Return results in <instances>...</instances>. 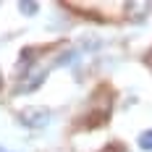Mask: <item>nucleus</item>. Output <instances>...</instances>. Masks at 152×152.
Instances as JSON below:
<instances>
[{
    "label": "nucleus",
    "instance_id": "obj_1",
    "mask_svg": "<svg viewBox=\"0 0 152 152\" xmlns=\"http://www.w3.org/2000/svg\"><path fill=\"white\" fill-rule=\"evenodd\" d=\"M50 121V113L47 110H24L21 113V123L24 126H31V129H39V126H45V123Z\"/></svg>",
    "mask_w": 152,
    "mask_h": 152
},
{
    "label": "nucleus",
    "instance_id": "obj_2",
    "mask_svg": "<svg viewBox=\"0 0 152 152\" xmlns=\"http://www.w3.org/2000/svg\"><path fill=\"white\" fill-rule=\"evenodd\" d=\"M45 76H47L45 71H39V74L29 76V79H26V84H18V87H16V94H21V92H34L39 84H42V81H45Z\"/></svg>",
    "mask_w": 152,
    "mask_h": 152
},
{
    "label": "nucleus",
    "instance_id": "obj_3",
    "mask_svg": "<svg viewBox=\"0 0 152 152\" xmlns=\"http://www.w3.org/2000/svg\"><path fill=\"white\" fill-rule=\"evenodd\" d=\"M137 144H139L144 152H152V129H147V131H142V134H139Z\"/></svg>",
    "mask_w": 152,
    "mask_h": 152
},
{
    "label": "nucleus",
    "instance_id": "obj_4",
    "mask_svg": "<svg viewBox=\"0 0 152 152\" xmlns=\"http://www.w3.org/2000/svg\"><path fill=\"white\" fill-rule=\"evenodd\" d=\"M18 11L24 16H34L39 11V3H34V0H21V3H18Z\"/></svg>",
    "mask_w": 152,
    "mask_h": 152
},
{
    "label": "nucleus",
    "instance_id": "obj_5",
    "mask_svg": "<svg viewBox=\"0 0 152 152\" xmlns=\"http://www.w3.org/2000/svg\"><path fill=\"white\" fill-rule=\"evenodd\" d=\"M0 152H11V150H5V147H0Z\"/></svg>",
    "mask_w": 152,
    "mask_h": 152
}]
</instances>
